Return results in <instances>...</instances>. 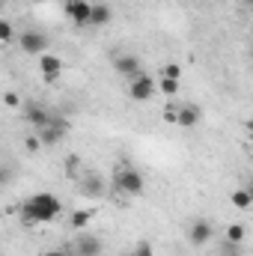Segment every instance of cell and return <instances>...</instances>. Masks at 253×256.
<instances>
[{"label": "cell", "mask_w": 253, "mask_h": 256, "mask_svg": "<svg viewBox=\"0 0 253 256\" xmlns=\"http://www.w3.org/2000/svg\"><path fill=\"white\" fill-rule=\"evenodd\" d=\"M60 212H63V202H60L54 194H33V196H27V200L18 206V218H21L24 226L51 224Z\"/></svg>", "instance_id": "1"}, {"label": "cell", "mask_w": 253, "mask_h": 256, "mask_svg": "<svg viewBox=\"0 0 253 256\" xmlns=\"http://www.w3.org/2000/svg\"><path fill=\"white\" fill-rule=\"evenodd\" d=\"M110 182H114V188L120 194H126V196H140L143 194V176H140V170L137 167H131V164H120L116 170H114V176H110Z\"/></svg>", "instance_id": "2"}, {"label": "cell", "mask_w": 253, "mask_h": 256, "mask_svg": "<svg viewBox=\"0 0 253 256\" xmlns=\"http://www.w3.org/2000/svg\"><path fill=\"white\" fill-rule=\"evenodd\" d=\"M155 92H158V90H155V78H152V74L137 72L134 78H128V96H131L134 102H149Z\"/></svg>", "instance_id": "3"}, {"label": "cell", "mask_w": 253, "mask_h": 256, "mask_svg": "<svg viewBox=\"0 0 253 256\" xmlns=\"http://www.w3.org/2000/svg\"><path fill=\"white\" fill-rule=\"evenodd\" d=\"M18 48L30 57H39L48 51V36L39 30H24V33H18Z\"/></svg>", "instance_id": "4"}, {"label": "cell", "mask_w": 253, "mask_h": 256, "mask_svg": "<svg viewBox=\"0 0 253 256\" xmlns=\"http://www.w3.org/2000/svg\"><path fill=\"white\" fill-rule=\"evenodd\" d=\"M63 57H57V54H39V74H42V80L45 84H57L60 78H63Z\"/></svg>", "instance_id": "5"}, {"label": "cell", "mask_w": 253, "mask_h": 256, "mask_svg": "<svg viewBox=\"0 0 253 256\" xmlns=\"http://www.w3.org/2000/svg\"><path fill=\"white\" fill-rule=\"evenodd\" d=\"M80 182H78V191L84 194L86 200H98V196H104V191H108V185H104V179L98 176V173H80L78 176Z\"/></svg>", "instance_id": "6"}, {"label": "cell", "mask_w": 253, "mask_h": 256, "mask_svg": "<svg viewBox=\"0 0 253 256\" xmlns=\"http://www.w3.org/2000/svg\"><path fill=\"white\" fill-rule=\"evenodd\" d=\"M21 108H24V120L36 128V131H39V128H45L48 122H51V110H48V108H42L39 102H24Z\"/></svg>", "instance_id": "7"}, {"label": "cell", "mask_w": 253, "mask_h": 256, "mask_svg": "<svg viewBox=\"0 0 253 256\" xmlns=\"http://www.w3.org/2000/svg\"><path fill=\"white\" fill-rule=\"evenodd\" d=\"M90 6L92 3H86V0H66L63 9L78 27H90Z\"/></svg>", "instance_id": "8"}, {"label": "cell", "mask_w": 253, "mask_h": 256, "mask_svg": "<svg viewBox=\"0 0 253 256\" xmlns=\"http://www.w3.org/2000/svg\"><path fill=\"white\" fill-rule=\"evenodd\" d=\"M212 232H214V230H212V224H208V220H202V218H200V220H194V224L188 226V238H190V244H194V248H206V244L212 242Z\"/></svg>", "instance_id": "9"}, {"label": "cell", "mask_w": 253, "mask_h": 256, "mask_svg": "<svg viewBox=\"0 0 253 256\" xmlns=\"http://www.w3.org/2000/svg\"><path fill=\"white\" fill-rule=\"evenodd\" d=\"M68 250L74 256H102V242L96 236H78Z\"/></svg>", "instance_id": "10"}, {"label": "cell", "mask_w": 253, "mask_h": 256, "mask_svg": "<svg viewBox=\"0 0 253 256\" xmlns=\"http://www.w3.org/2000/svg\"><path fill=\"white\" fill-rule=\"evenodd\" d=\"M202 120V110L196 108V104H179V110H176V122L173 126H179V128H194L196 122Z\"/></svg>", "instance_id": "11"}, {"label": "cell", "mask_w": 253, "mask_h": 256, "mask_svg": "<svg viewBox=\"0 0 253 256\" xmlns=\"http://www.w3.org/2000/svg\"><path fill=\"white\" fill-rule=\"evenodd\" d=\"M114 68H116L122 78H134V74L140 72V57H134V54H120V57L114 60Z\"/></svg>", "instance_id": "12"}, {"label": "cell", "mask_w": 253, "mask_h": 256, "mask_svg": "<svg viewBox=\"0 0 253 256\" xmlns=\"http://www.w3.org/2000/svg\"><path fill=\"white\" fill-rule=\"evenodd\" d=\"M110 18H114V9L108 3H92L90 6V27H104V24H110Z\"/></svg>", "instance_id": "13"}, {"label": "cell", "mask_w": 253, "mask_h": 256, "mask_svg": "<svg viewBox=\"0 0 253 256\" xmlns=\"http://www.w3.org/2000/svg\"><path fill=\"white\" fill-rule=\"evenodd\" d=\"M155 90H158V92H164L167 98H176V96H179V90H182V80H173V78H158V80H155Z\"/></svg>", "instance_id": "14"}, {"label": "cell", "mask_w": 253, "mask_h": 256, "mask_svg": "<svg viewBox=\"0 0 253 256\" xmlns=\"http://www.w3.org/2000/svg\"><path fill=\"white\" fill-rule=\"evenodd\" d=\"M230 200H232V206L236 208H250V202H253V194H250V188H238V191H232L230 194Z\"/></svg>", "instance_id": "15"}, {"label": "cell", "mask_w": 253, "mask_h": 256, "mask_svg": "<svg viewBox=\"0 0 253 256\" xmlns=\"http://www.w3.org/2000/svg\"><path fill=\"white\" fill-rule=\"evenodd\" d=\"M92 214H96L92 208H78V212H72V226H74V230H84V226L92 220Z\"/></svg>", "instance_id": "16"}, {"label": "cell", "mask_w": 253, "mask_h": 256, "mask_svg": "<svg viewBox=\"0 0 253 256\" xmlns=\"http://www.w3.org/2000/svg\"><path fill=\"white\" fill-rule=\"evenodd\" d=\"M36 137H39V143H42V146H54V143H60V140H63L54 128H39V131H36Z\"/></svg>", "instance_id": "17"}, {"label": "cell", "mask_w": 253, "mask_h": 256, "mask_svg": "<svg viewBox=\"0 0 253 256\" xmlns=\"http://www.w3.org/2000/svg\"><path fill=\"white\" fill-rule=\"evenodd\" d=\"M45 128H54L60 137H66V134H68V128H72V122H68L66 116H54V114H51V122H48Z\"/></svg>", "instance_id": "18"}, {"label": "cell", "mask_w": 253, "mask_h": 256, "mask_svg": "<svg viewBox=\"0 0 253 256\" xmlns=\"http://www.w3.org/2000/svg\"><path fill=\"white\" fill-rule=\"evenodd\" d=\"M226 242H230V244H242V242H244V226H242V224H232V226L226 230Z\"/></svg>", "instance_id": "19"}, {"label": "cell", "mask_w": 253, "mask_h": 256, "mask_svg": "<svg viewBox=\"0 0 253 256\" xmlns=\"http://www.w3.org/2000/svg\"><path fill=\"white\" fill-rule=\"evenodd\" d=\"M161 78H173V80H182V66H179V63H167V66H164V72H161Z\"/></svg>", "instance_id": "20"}, {"label": "cell", "mask_w": 253, "mask_h": 256, "mask_svg": "<svg viewBox=\"0 0 253 256\" xmlns=\"http://www.w3.org/2000/svg\"><path fill=\"white\" fill-rule=\"evenodd\" d=\"M0 42H15V27L9 21H0Z\"/></svg>", "instance_id": "21"}, {"label": "cell", "mask_w": 253, "mask_h": 256, "mask_svg": "<svg viewBox=\"0 0 253 256\" xmlns=\"http://www.w3.org/2000/svg\"><path fill=\"white\" fill-rule=\"evenodd\" d=\"M131 256H155V250H152V244H149V242H137Z\"/></svg>", "instance_id": "22"}, {"label": "cell", "mask_w": 253, "mask_h": 256, "mask_svg": "<svg viewBox=\"0 0 253 256\" xmlns=\"http://www.w3.org/2000/svg\"><path fill=\"white\" fill-rule=\"evenodd\" d=\"M3 104H6V108H21L24 102H21L18 92H3Z\"/></svg>", "instance_id": "23"}, {"label": "cell", "mask_w": 253, "mask_h": 256, "mask_svg": "<svg viewBox=\"0 0 253 256\" xmlns=\"http://www.w3.org/2000/svg\"><path fill=\"white\" fill-rule=\"evenodd\" d=\"M24 149H27L30 155H36V152L42 149V143H39V137H27V140H24Z\"/></svg>", "instance_id": "24"}, {"label": "cell", "mask_w": 253, "mask_h": 256, "mask_svg": "<svg viewBox=\"0 0 253 256\" xmlns=\"http://www.w3.org/2000/svg\"><path fill=\"white\" fill-rule=\"evenodd\" d=\"M176 110H179V102H170L167 110H164V120H167V122H176Z\"/></svg>", "instance_id": "25"}, {"label": "cell", "mask_w": 253, "mask_h": 256, "mask_svg": "<svg viewBox=\"0 0 253 256\" xmlns=\"http://www.w3.org/2000/svg\"><path fill=\"white\" fill-rule=\"evenodd\" d=\"M45 256H74V254H72L68 248H63V250H48Z\"/></svg>", "instance_id": "26"}, {"label": "cell", "mask_w": 253, "mask_h": 256, "mask_svg": "<svg viewBox=\"0 0 253 256\" xmlns=\"http://www.w3.org/2000/svg\"><path fill=\"white\" fill-rule=\"evenodd\" d=\"M9 182V167H0V185H6Z\"/></svg>", "instance_id": "27"}, {"label": "cell", "mask_w": 253, "mask_h": 256, "mask_svg": "<svg viewBox=\"0 0 253 256\" xmlns=\"http://www.w3.org/2000/svg\"><path fill=\"white\" fill-rule=\"evenodd\" d=\"M0 9H3V0H0Z\"/></svg>", "instance_id": "28"}]
</instances>
